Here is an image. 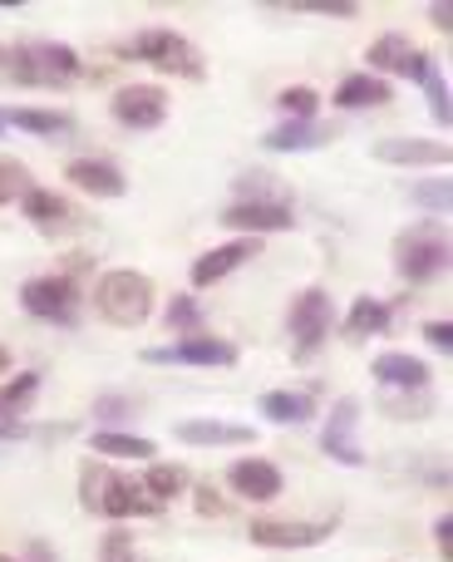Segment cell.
I'll return each mask as SVG.
<instances>
[{
	"instance_id": "obj_35",
	"label": "cell",
	"mask_w": 453,
	"mask_h": 562,
	"mask_svg": "<svg viewBox=\"0 0 453 562\" xmlns=\"http://www.w3.org/2000/svg\"><path fill=\"white\" fill-rule=\"evenodd\" d=\"M99 562H138L134 558V538H128L124 528H114V533L104 538V548H99Z\"/></svg>"
},
{
	"instance_id": "obj_14",
	"label": "cell",
	"mask_w": 453,
	"mask_h": 562,
	"mask_svg": "<svg viewBox=\"0 0 453 562\" xmlns=\"http://www.w3.org/2000/svg\"><path fill=\"white\" fill-rule=\"evenodd\" d=\"M355 425H360V405L355 400H340L330 425H326V435H320V449H326L330 459H340V464H365V449H360Z\"/></svg>"
},
{
	"instance_id": "obj_15",
	"label": "cell",
	"mask_w": 453,
	"mask_h": 562,
	"mask_svg": "<svg viewBox=\"0 0 453 562\" xmlns=\"http://www.w3.org/2000/svg\"><path fill=\"white\" fill-rule=\"evenodd\" d=\"M330 138H336V128L320 124V119H291V124L271 128L261 144H267L271 154H301V148H320V144H330Z\"/></svg>"
},
{
	"instance_id": "obj_24",
	"label": "cell",
	"mask_w": 453,
	"mask_h": 562,
	"mask_svg": "<svg viewBox=\"0 0 453 562\" xmlns=\"http://www.w3.org/2000/svg\"><path fill=\"white\" fill-rule=\"evenodd\" d=\"M114 484H118V474L104 464V459H84V464H79V504H84L89 514L104 508V498L114 494Z\"/></svg>"
},
{
	"instance_id": "obj_18",
	"label": "cell",
	"mask_w": 453,
	"mask_h": 562,
	"mask_svg": "<svg viewBox=\"0 0 453 562\" xmlns=\"http://www.w3.org/2000/svg\"><path fill=\"white\" fill-rule=\"evenodd\" d=\"M370 370H375L380 390H424L429 385V366L415 356H405V350H385Z\"/></svg>"
},
{
	"instance_id": "obj_43",
	"label": "cell",
	"mask_w": 453,
	"mask_h": 562,
	"mask_svg": "<svg viewBox=\"0 0 453 562\" xmlns=\"http://www.w3.org/2000/svg\"><path fill=\"white\" fill-rule=\"evenodd\" d=\"M0 85H10V45H0Z\"/></svg>"
},
{
	"instance_id": "obj_9",
	"label": "cell",
	"mask_w": 453,
	"mask_h": 562,
	"mask_svg": "<svg viewBox=\"0 0 453 562\" xmlns=\"http://www.w3.org/2000/svg\"><path fill=\"white\" fill-rule=\"evenodd\" d=\"M330 533H336V518H320V524H281V518H257V524L247 528V538L257 548H281V553H291V548H316V543H326Z\"/></svg>"
},
{
	"instance_id": "obj_31",
	"label": "cell",
	"mask_w": 453,
	"mask_h": 562,
	"mask_svg": "<svg viewBox=\"0 0 453 562\" xmlns=\"http://www.w3.org/2000/svg\"><path fill=\"white\" fill-rule=\"evenodd\" d=\"M35 390H39V375H35V370L15 375L5 390H0V415H15V409H25L30 400H35Z\"/></svg>"
},
{
	"instance_id": "obj_2",
	"label": "cell",
	"mask_w": 453,
	"mask_h": 562,
	"mask_svg": "<svg viewBox=\"0 0 453 562\" xmlns=\"http://www.w3.org/2000/svg\"><path fill=\"white\" fill-rule=\"evenodd\" d=\"M94 306L109 326H144L154 311V281L144 272H104L94 286Z\"/></svg>"
},
{
	"instance_id": "obj_10",
	"label": "cell",
	"mask_w": 453,
	"mask_h": 562,
	"mask_svg": "<svg viewBox=\"0 0 453 562\" xmlns=\"http://www.w3.org/2000/svg\"><path fill=\"white\" fill-rule=\"evenodd\" d=\"M370 65L385 69V75H409L415 85H424V79L434 75L429 49H415L405 35H380L375 45H370ZM385 75H380V79H385Z\"/></svg>"
},
{
	"instance_id": "obj_17",
	"label": "cell",
	"mask_w": 453,
	"mask_h": 562,
	"mask_svg": "<svg viewBox=\"0 0 453 562\" xmlns=\"http://www.w3.org/2000/svg\"><path fill=\"white\" fill-rule=\"evenodd\" d=\"M251 252H257V237H241V243H223V247H213V252H203L193 262V286H213V281H223L227 272H237Z\"/></svg>"
},
{
	"instance_id": "obj_25",
	"label": "cell",
	"mask_w": 453,
	"mask_h": 562,
	"mask_svg": "<svg viewBox=\"0 0 453 562\" xmlns=\"http://www.w3.org/2000/svg\"><path fill=\"white\" fill-rule=\"evenodd\" d=\"M158 508H163V504H154V498H148L138 484L118 479L114 494H109L104 508H99V518H148V514H158Z\"/></svg>"
},
{
	"instance_id": "obj_7",
	"label": "cell",
	"mask_w": 453,
	"mask_h": 562,
	"mask_svg": "<svg viewBox=\"0 0 453 562\" xmlns=\"http://www.w3.org/2000/svg\"><path fill=\"white\" fill-rule=\"evenodd\" d=\"M144 360H154V366H237V346L203 330V336H183L178 346L144 350Z\"/></svg>"
},
{
	"instance_id": "obj_45",
	"label": "cell",
	"mask_w": 453,
	"mask_h": 562,
	"mask_svg": "<svg viewBox=\"0 0 453 562\" xmlns=\"http://www.w3.org/2000/svg\"><path fill=\"white\" fill-rule=\"evenodd\" d=\"M0 562H15V558H0Z\"/></svg>"
},
{
	"instance_id": "obj_29",
	"label": "cell",
	"mask_w": 453,
	"mask_h": 562,
	"mask_svg": "<svg viewBox=\"0 0 453 562\" xmlns=\"http://www.w3.org/2000/svg\"><path fill=\"white\" fill-rule=\"evenodd\" d=\"M138 488H144L154 504H163V498H178V494L188 488V469H183V464H154V469L144 474V484H138Z\"/></svg>"
},
{
	"instance_id": "obj_28",
	"label": "cell",
	"mask_w": 453,
	"mask_h": 562,
	"mask_svg": "<svg viewBox=\"0 0 453 562\" xmlns=\"http://www.w3.org/2000/svg\"><path fill=\"white\" fill-rule=\"evenodd\" d=\"M94 449H99L104 459H148V454H154V439L124 435V429H99V435H94Z\"/></svg>"
},
{
	"instance_id": "obj_4",
	"label": "cell",
	"mask_w": 453,
	"mask_h": 562,
	"mask_svg": "<svg viewBox=\"0 0 453 562\" xmlns=\"http://www.w3.org/2000/svg\"><path fill=\"white\" fill-rule=\"evenodd\" d=\"M395 262H399V277L409 286H424L429 277H439L449 267V243L434 223H419V227H405L395 243Z\"/></svg>"
},
{
	"instance_id": "obj_21",
	"label": "cell",
	"mask_w": 453,
	"mask_h": 562,
	"mask_svg": "<svg viewBox=\"0 0 453 562\" xmlns=\"http://www.w3.org/2000/svg\"><path fill=\"white\" fill-rule=\"evenodd\" d=\"M261 415H267L271 425H306V419L316 415V405H310V395H301V390H267V395H261Z\"/></svg>"
},
{
	"instance_id": "obj_37",
	"label": "cell",
	"mask_w": 453,
	"mask_h": 562,
	"mask_svg": "<svg viewBox=\"0 0 453 562\" xmlns=\"http://www.w3.org/2000/svg\"><path fill=\"white\" fill-rule=\"evenodd\" d=\"M424 94H429V109H434V124H449V85L439 75L424 79Z\"/></svg>"
},
{
	"instance_id": "obj_34",
	"label": "cell",
	"mask_w": 453,
	"mask_h": 562,
	"mask_svg": "<svg viewBox=\"0 0 453 562\" xmlns=\"http://www.w3.org/2000/svg\"><path fill=\"white\" fill-rule=\"evenodd\" d=\"M281 109H286L291 119H316V104H320V94L310 85H291V89H281Z\"/></svg>"
},
{
	"instance_id": "obj_23",
	"label": "cell",
	"mask_w": 453,
	"mask_h": 562,
	"mask_svg": "<svg viewBox=\"0 0 453 562\" xmlns=\"http://www.w3.org/2000/svg\"><path fill=\"white\" fill-rule=\"evenodd\" d=\"M340 330H346V340H370L375 330H389V306L385 301H375V296H360L355 306L346 311Z\"/></svg>"
},
{
	"instance_id": "obj_13",
	"label": "cell",
	"mask_w": 453,
	"mask_h": 562,
	"mask_svg": "<svg viewBox=\"0 0 453 562\" xmlns=\"http://www.w3.org/2000/svg\"><path fill=\"white\" fill-rule=\"evenodd\" d=\"M227 488L237 498H251V504H271L281 494V469L271 459H237L227 469Z\"/></svg>"
},
{
	"instance_id": "obj_42",
	"label": "cell",
	"mask_w": 453,
	"mask_h": 562,
	"mask_svg": "<svg viewBox=\"0 0 453 562\" xmlns=\"http://www.w3.org/2000/svg\"><path fill=\"white\" fill-rule=\"evenodd\" d=\"M197 504H203V514H227V504H217L207 488H197Z\"/></svg>"
},
{
	"instance_id": "obj_30",
	"label": "cell",
	"mask_w": 453,
	"mask_h": 562,
	"mask_svg": "<svg viewBox=\"0 0 453 562\" xmlns=\"http://www.w3.org/2000/svg\"><path fill=\"white\" fill-rule=\"evenodd\" d=\"M409 203H419L424 213H449V207H453L449 178H424V183H415V188H409Z\"/></svg>"
},
{
	"instance_id": "obj_41",
	"label": "cell",
	"mask_w": 453,
	"mask_h": 562,
	"mask_svg": "<svg viewBox=\"0 0 453 562\" xmlns=\"http://www.w3.org/2000/svg\"><path fill=\"white\" fill-rule=\"evenodd\" d=\"M429 15H434V25H439V30H449V25H453V5H444V0H439V5H429Z\"/></svg>"
},
{
	"instance_id": "obj_16",
	"label": "cell",
	"mask_w": 453,
	"mask_h": 562,
	"mask_svg": "<svg viewBox=\"0 0 453 562\" xmlns=\"http://www.w3.org/2000/svg\"><path fill=\"white\" fill-rule=\"evenodd\" d=\"M65 178L94 198H124V188H128L124 173H118L114 164H104V158H75V164L65 168Z\"/></svg>"
},
{
	"instance_id": "obj_1",
	"label": "cell",
	"mask_w": 453,
	"mask_h": 562,
	"mask_svg": "<svg viewBox=\"0 0 453 562\" xmlns=\"http://www.w3.org/2000/svg\"><path fill=\"white\" fill-rule=\"evenodd\" d=\"M79 75V55L69 45L55 40H35V45H15L10 49V85H39V89H59Z\"/></svg>"
},
{
	"instance_id": "obj_38",
	"label": "cell",
	"mask_w": 453,
	"mask_h": 562,
	"mask_svg": "<svg viewBox=\"0 0 453 562\" xmlns=\"http://www.w3.org/2000/svg\"><path fill=\"white\" fill-rule=\"evenodd\" d=\"M424 336H429V346L453 350V326H449V321H429V326H424Z\"/></svg>"
},
{
	"instance_id": "obj_39",
	"label": "cell",
	"mask_w": 453,
	"mask_h": 562,
	"mask_svg": "<svg viewBox=\"0 0 453 562\" xmlns=\"http://www.w3.org/2000/svg\"><path fill=\"white\" fill-rule=\"evenodd\" d=\"M434 538H439V558L453 562V518H439V524H434Z\"/></svg>"
},
{
	"instance_id": "obj_27",
	"label": "cell",
	"mask_w": 453,
	"mask_h": 562,
	"mask_svg": "<svg viewBox=\"0 0 453 562\" xmlns=\"http://www.w3.org/2000/svg\"><path fill=\"white\" fill-rule=\"evenodd\" d=\"M380 409L389 419H424V415H434V400L424 390H380Z\"/></svg>"
},
{
	"instance_id": "obj_44",
	"label": "cell",
	"mask_w": 453,
	"mask_h": 562,
	"mask_svg": "<svg viewBox=\"0 0 453 562\" xmlns=\"http://www.w3.org/2000/svg\"><path fill=\"white\" fill-rule=\"evenodd\" d=\"M0 370H10V350L5 346H0Z\"/></svg>"
},
{
	"instance_id": "obj_26",
	"label": "cell",
	"mask_w": 453,
	"mask_h": 562,
	"mask_svg": "<svg viewBox=\"0 0 453 562\" xmlns=\"http://www.w3.org/2000/svg\"><path fill=\"white\" fill-rule=\"evenodd\" d=\"M5 124L25 128V134H39V138H59L75 128V119L59 114V109H10V114H0Z\"/></svg>"
},
{
	"instance_id": "obj_36",
	"label": "cell",
	"mask_w": 453,
	"mask_h": 562,
	"mask_svg": "<svg viewBox=\"0 0 453 562\" xmlns=\"http://www.w3.org/2000/svg\"><path fill=\"white\" fill-rule=\"evenodd\" d=\"M296 10H316V15H340V20L360 15L355 0H296Z\"/></svg>"
},
{
	"instance_id": "obj_19",
	"label": "cell",
	"mask_w": 453,
	"mask_h": 562,
	"mask_svg": "<svg viewBox=\"0 0 453 562\" xmlns=\"http://www.w3.org/2000/svg\"><path fill=\"white\" fill-rule=\"evenodd\" d=\"M20 203H25V217L39 227V233H65V227L79 223L75 207H69L59 193H49V188H30Z\"/></svg>"
},
{
	"instance_id": "obj_11",
	"label": "cell",
	"mask_w": 453,
	"mask_h": 562,
	"mask_svg": "<svg viewBox=\"0 0 453 562\" xmlns=\"http://www.w3.org/2000/svg\"><path fill=\"white\" fill-rule=\"evenodd\" d=\"M114 119L124 128H158L168 119V94L163 89H154V85H124L114 94Z\"/></svg>"
},
{
	"instance_id": "obj_5",
	"label": "cell",
	"mask_w": 453,
	"mask_h": 562,
	"mask_svg": "<svg viewBox=\"0 0 453 562\" xmlns=\"http://www.w3.org/2000/svg\"><path fill=\"white\" fill-rule=\"evenodd\" d=\"M330 321H336V311H330V296L320 286H306L296 301H291V321H286L291 350H296V356H316L320 340L330 336Z\"/></svg>"
},
{
	"instance_id": "obj_33",
	"label": "cell",
	"mask_w": 453,
	"mask_h": 562,
	"mask_svg": "<svg viewBox=\"0 0 453 562\" xmlns=\"http://www.w3.org/2000/svg\"><path fill=\"white\" fill-rule=\"evenodd\" d=\"M30 193V173L25 164H15V158H0V207L15 203V198Z\"/></svg>"
},
{
	"instance_id": "obj_3",
	"label": "cell",
	"mask_w": 453,
	"mask_h": 562,
	"mask_svg": "<svg viewBox=\"0 0 453 562\" xmlns=\"http://www.w3.org/2000/svg\"><path fill=\"white\" fill-rule=\"evenodd\" d=\"M124 59H144V65L163 69V75H183V79L203 75V59H197V49L188 45L178 30H138V35L124 45Z\"/></svg>"
},
{
	"instance_id": "obj_32",
	"label": "cell",
	"mask_w": 453,
	"mask_h": 562,
	"mask_svg": "<svg viewBox=\"0 0 453 562\" xmlns=\"http://www.w3.org/2000/svg\"><path fill=\"white\" fill-rule=\"evenodd\" d=\"M168 330H178V336H203V311H197L193 296H178L173 306H168Z\"/></svg>"
},
{
	"instance_id": "obj_40",
	"label": "cell",
	"mask_w": 453,
	"mask_h": 562,
	"mask_svg": "<svg viewBox=\"0 0 453 562\" xmlns=\"http://www.w3.org/2000/svg\"><path fill=\"white\" fill-rule=\"evenodd\" d=\"M118 419V415H134V409H128V400H99V419Z\"/></svg>"
},
{
	"instance_id": "obj_12",
	"label": "cell",
	"mask_w": 453,
	"mask_h": 562,
	"mask_svg": "<svg viewBox=\"0 0 453 562\" xmlns=\"http://www.w3.org/2000/svg\"><path fill=\"white\" fill-rule=\"evenodd\" d=\"M375 158L380 164H399V168H444L453 158V148L444 138H380Z\"/></svg>"
},
{
	"instance_id": "obj_46",
	"label": "cell",
	"mask_w": 453,
	"mask_h": 562,
	"mask_svg": "<svg viewBox=\"0 0 453 562\" xmlns=\"http://www.w3.org/2000/svg\"><path fill=\"white\" fill-rule=\"evenodd\" d=\"M0 128H5V119H0Z\"/></svg>"
},
{
	"instance_id": "obj_8",
	"label": "cell",
	"mask_w": 453,
	"mask_h": 562,
	"mask_svg": "<svg viewBox=\"0 0 453 562\" xmlns=\"http://www.w3.org/2000/svg\"><path fill=\"white\" fill-rule=\"evenodd\" d=\"M223 223L257 237V233H286V227H296V213L286 207V198H241V203H231L223 213Z\"/></svg>"
},
{
	"instance_id": "obj_22",
	"label": "cell",
	"mask_w": 453,
	"mask_h": 562,
	"mask_svg": "<svg viewBox=\"0 0 453 562\" xmlns=\"http://www.w3.org/2000/svg\"><path fill=\"white\" fill-rule=\"evenodd\" d=\"M336 104H340V109H375V104H389V79H380V75H350V79H340Z\"/></svg>"
},
{
	"instance_id": "obj_6",
	"label": "cell",
	"mask_w": 453,
	"mask_h": 562,
	"mask_svg": "<svg viewBox=\"0 0 453 562\" xmlns=\"http://www.w3.org/2000/svg\"><path fill=\"white\" fill-rule=\"evenodd\" d=\"M20 306L39 321H55V326H75V311H79V291L69 277H39L25 281L20 291Z\"/></svg>"
},
{
	"instance_id": "obj_20",
	"label": "cell",
	"mask_w": 453,
	"mask_h": 562,
	"mask_svg": "<svg viewBox=\"0 0 453 562\" xmlns=\"http://www.w3.org/2000/svg\"><path fill=\"white\" fill-rule=\"evenodd\" d=\"M183 445H251L247 425H227V419H183L173 429Z\"/></svg>"
}]
</instances>
